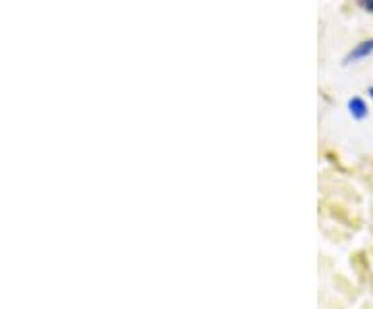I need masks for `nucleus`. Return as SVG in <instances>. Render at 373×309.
Masks as SVG:
<instances>
[{"mask_svg":"<svg viewBox=\"0 0 373 309\" xmlns=\"http://www.w3.org/2000/svg\"><path fill=\"white\" fill-rule=\"evenodd\" d=\"M372 54H373V37H367V40H361L359 44H355V46L346 52V57L342 59V64L348 66V64H355V62H361L365 61V59H369Z\"/></svg>","mask_w":373,"mask_h":309,"instance_id":"1","label":"nucleus"},{"mask_svg":"<svg viewBox=\"0 0 373 309\" xmlns=\"http://www.w3.org/2000/svg\"><path fill=\"white\" fill-rule=\"evenodd\" d=\"M346 110H348V115H350L353 121H365V119L369 117V106H367V102H365L361 95H353V98H348V102H346Z\"/></svg>","mask_w":373,"mask_h":309,"instance_id":"2","label":"nucleus"},{"mask_svg":"<svg viewBox=\"0 0 373 309\" xmlns=\"http://www.w3.org/2000/svg\"><path fill=\"white\" fill-rule=\"evenodd\" d=\"M359 4H361L367 13H372L373 15V0H359Z\"/></svg>","mask_w":373,"mask_h":309,"instance_id":"3","label":"nucleus"},{"mask_svg":"<svg viewBox=\"0 0 373 309\" xmlns=\"http://www.w3.org/2000/svg\"><path fill=\"white\" fill-rule=\"evenodd\" d=\"M367 93H369V98L373 100V86H369V88H367Z\"/></svg>","mask_w":373,"mask_h":309,"instance_id":"4","label":"nucleus"}]
</instances>
